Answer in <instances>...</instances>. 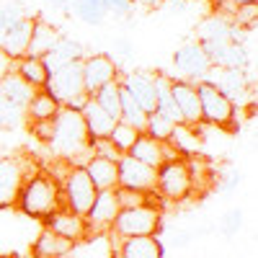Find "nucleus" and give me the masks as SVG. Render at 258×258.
Instances as JSON below:
<instances>
[{
  "instance_id": "1",
  "label": "nucleus",
  "mask_w": 258,
  "mask_h": 258,
  "mask_svg": "<svg viewBox=\"0 0 258 258\" xmlns=\"http://www.w3.org/2000/svg\"><path fill=\"white\" fill-rule=\"evenodd\" d=\"M52 150L68 163L70 168L75 165H85L91 160V137L85 121L80 116V111L75 109H59V114L52 121V140H49Z\"/></svg>"
},
{
  "instance_id": "2",
  "label": "nucleus",
  "mask_w": 258,
  "mask_h": 258,
  "mask_svg": "<svg viewBox=\"0 0 258 258\" xmlns=\"http://www.w3.org/2000/svg\"><path fill=\"white\" fill-rule=\"evenodd\" d=\"M59 207H64L62 202V186L57 181V176L47 173V170H36V173L21 186L16 209L24 212L26 217L34 220H44L52 212H57Z\"/></svg>"
},
{
  "instance_id": "3",
  "label": "nucleus",
  "mask_w": 258,
  "mask_h": 258,
  "mask_svg": "<svg viewBox=\"0 0 258 258\" xmlns=\"http://www.w3.org/2000/svg\"><path fill=\"white\" fill-rule=\"evenodd\" d=\"M163 227V212L160 202L153 204H140V207H129L116 214V220L111 225V235L116 240L124 238H145V235H158Z\"/></svg>"
},
{
  "instance_id": "4",
  "label": "nucleus",
  "mask_w": 258,
  "mask_h": 258,
  "mask_svg": "<svg viewBox=\"0 0 258 258\" xmlns=\"http://www.w3.org/2000/svg\"><path fill=\"white\" fill-rule=\"evenodd\" d=\"M44 91L52 93L64 109L80 111L83 103L88 101L85 88H83V62H70V64H64V68L54 70L49 75L47 85H44Z\"/></svg>"
},
{
  "instance_id": "5",
  "label": "nucleus",
  "mask_w": 258,
  "mask_h": 258,
  "mask_svg": "<svg viewBox=\"0 0 258 258\" xmlns=\"http://www.w3.org/2000/svg\"><path fill=\"white\" fill-rule=\"evenodd\" d=\"M36 168L24 155H6L0 158V209H13L18 202L21 186H24Z\"/></svg>"
},
{
  "instance_id": "6",
  "label": "nucleus",
  "mask_w": 258,
  "mask_h": 258,
  "mask_svg": "<svg viewBox=\"0 0 258 258\" xmlns=\"http://www.w3.org/2000/svg\"><path fill=\"white\" fill-rule=\"evenodd\" d=\"M191 191H194V183H191V170H188L186 158L168 160L158 168L155 194L160 202H183Z\"/></svg>"
},
{
  "instance_id": "7",
  "label": "nucleus",
  "mask_w": 258,
  "mask_h": 258,
  "mask_svg": "<svg viewBox=\"0 0 258 258\" xmlns=\"http://www.w3.org/2000/svg\"><path fill=\"white\" fill-rule=\"evenodd\" d=\"M197 93H199V106H202V124L230 129L235 121V114H238V106L225 93H220L217 85H212L207 80L197 83Z\"/></svg>"
},
{
  "instance_id": "8",
  "label": "nucleus",
  "mask_w": 258,
  "mask_h": 258,
  "mask_svg": "<svg viewBox=\"0 0 258 258\" xmlns=\"http://www.w3.org/2000/svg\"><path fill=\"white\" fill-rule=\"evenodd\" d=\"M59 186H62L64 207H68L70 212H75V214H80V217H85L88 209L93 207V202H96V194H98L93 181L88 178V173H85V168H80V165L68 168V173H64Z\"/></svg>"
},
{
  "instance_id": "9",
  "label": "nucleus",
  "mask_w": 258,
  "mask_h": 258,
  "mask_svg": "<svg viewBox=\"0 0 258 258\" xmlns=\"http://www.w3.org/2000/svg\"><path fill=\"white\" fill-rule=\"evenodd\" d=\"M119 186L116 188H129V191H142V194H155V178L158 170L150 168L132 155H121L119 163Z\"/></svg>"
},
{
  "instance_id": "10",
  "label": "nucleus",
  "mask_w": 258,
  "mask_h": 258,
  "mask_svg": "<svg viewBox=\"0 0 258 258\" xmlns=\"http://www.w3.org/2000/svg\"><path fill=\"white\" fill-rule=\"evenodd\" d=\"M119 68L116 62L109 57V54H85L83 59V88H85V96H93L98 88H103L106 83L111 80H119Z\"/></svg>"
},
{
  "instance_id": "11",
  "label": "nucleus",
  "mask_w": 258,
  "mask_h": 258,
  "mask_svg": "<svg viewBox=\"0 0 258 258\" xmlns=\"http://www.w3.org/2000/svg\"><path fill=\"white\" fill-rule=\"evenodd\" d=\"M119 212H121V207H119V199H116V188L114 191H98L93 207L88 209V214H85L88 235L111 232V225H114Z\"/></svg>"
},
{
  "instance_id": "12",
  "label": "nucleus",
  "mask_w": 258,
  "mask_h": 258,
  "mask_svg": "<svg viewBox=\"0 0 258 258\" xmlns=\"http://www.w3.org/2000/svg\"><path fill=\"white\" fill-rule=\"evenodd\" d=\"M173 64L183 75V80H191V83L204 80L212 70V62H209V57L202 49L199 41H186V44H181V49L173 54Z\"/></svg>"
},
{
  "instance_id": "13",
  "label": "nucleus",
  "mask_w": 258,
  "mask_h": 258,
  "mask_svg": "<svg viewBox=\"0 0 258 258\" xmlns=\"http://www.w3.org/2000/svg\"><path fill=\"white\" fill-rule=\"evenodd\" d=\"M44 227L52 230L59 238L70 240L73 245L88 240V225H85V217L70 212L68 207H59L57 212H52L49 217H44Z\"/></svg>"
},
{
  "instance_id": "14",
  "label": "nucleus",
  "mask_w": 258,
  "mask_h": 258,
  "mask_svg": "<svg viewBox=\"0 0 258 258\" xmlns=\"http://www.w3.org/2000/svg\"><path fill=\"white\" fill-rule=\"evenodd\" d=\"M170 96L176 101V109L181 114V124L197 126L202 124V106H199V93L197 83L191 80H170Z\"/></svg>"
},
{
  "instance_id": "15",
  "label": "nucleus",
  "mask_w": 258,
  "mask_h": 258,
  "mask_svg": "<svg viewBox=\"0 0 258 258\" xmlns=\"http://www.w3.org/2000/svg\"><path fill=\"white\" fill-rule=\"evenodd\" d=\"M126 155H132L135 160H140V163H145V165H150V168H155V170H158L163 163H168V160L181 158L168 142L153 140V137H147V135H140L137 142L132 145V150H129Z\"/></svg>"
},
{
  "instance_id": "16",
  "label": "nucleus",
  "mask_w": 258,
  "mask_h": 258,
  "mask_svg": "<svg viewBox=\"0 0 258 258\" xmlns=\"http://www.w3.org/2000/svg\"><path fill=\"white\" fill-rule=\"evenodd\" d=\"M119 83H121V88L140 103V109L145 114L155 111V85H153V75L150 73H140V70L137 73H124V75H119Z\"/></svg>"
},
{
  "instance_id": "17",
  "label": "nucleus",
  "mask_w": 258,
  "mask_h": 258,
  "mask_svg": "<svg viewBox=\"0 0 258 258\" xmlns=\"http://www.w3.org/2000/svg\"><path fill=\"white\" fill-rule=\"evenodd\" d=\"M220 75L217 78H204L207 83L212 85H217L220 93H225L235 106L243 103V101H250V83L245 78V70H220V68H214Z\"/></svg>"
},
{
  "instance_id": "18",
  "label": "nucleus",
  "mask_w": 258,
  "mask_h": 258,
  "mask_svg": "<svg viewBox=\"0 0 258 258\" xmlns=\"http://www.w3.org/2000/svg\"><path fill=\"white\" fill-rule=\"evenodd\" d=\"M31 31H34V18L31 16L21 18L13 29H8L3 36H0V49H3L6 54H11L13 59L26 57L29 41H31Z\"/></svg>"
},
{
  "instance_id": "19",
  "label": "nucleus",
  "mask_w": 258,
  "mask_h": 258,
  "mask_svg": "<svg viewBox=\"0 0 258 258\" xmlns=\"http://www.w3.org/2000/svg\"><path fill=\"white\" fill-rule=\"evenodd\" d=\"M163 255H165V248L158 240V235L116 240V258H163Z\"/></svg>"
},
{
  "instance_id": "20",
  "label": "nucleus",
  "mask_w": 258,
  "mask_h": 258,
  "mask_svg": "<svg viewBox=\"0 0 258 258\" xmlns=\"http://www.w3.org/2000/svg\"><path fill=\"white\" fill-rule=\"evenodd\" d=\"M80 116H83V121H85V129H88V137H91V140H106V137L111 135L114 124H116V119L106 114L93 98H88V101L83 103Z\"/></svg>"
},
{
  "instance_id": "21",
  "label": "nucleus",
  "mask_w": 258,
  "mask_h": 258,
  "mask_svg": "<svg viewBox=\"0 0 258 258\" xmlns=\"http://www.w3.org/2000/svg\"><path fill=\"white\" fill-rule=\"evenodd\" d=\"M73 248L75 245L70 240L59 238V235H54L52 230L44 227L31 243V258H64L73 253Z\"/></svg>"
},
{
  "instance_id": "22",
  "label": "nucleus",
  "mask_w": 258,
  "mask_h": 258,
  "mask_svg": "<svg viewBox=\"0 0 258 258\" xmlns=\"http://www.w3.org/2000/svg\"><path fill=\"white\" fill-rule=\"evenodd\" d=\"M59 39H62V34L52 24H47L44 18H34V31H31V41H29L26 57H39L41 59L44 54H49L57 47Z\"/></svg>"
},
{
  "instance_id": "23",
  "label": "nucleus",
  "mask_w": 258,
  "mask_h": 258,
  "mask_svg": "<svg viewBox=\"0 0 258 258\" xmlns=\"http://www.w3.org/2000/svg\"><path fill=\"white\" fill-rule=\"evenodd\" d=\"M88 178L93 181L96 191H114L119 186V168L114 160H103V158H91L83 165Z\"/></svg>"
},
{
  "instance_id": "24",
  "label": "nucleus",
  "mask_w": 258,
  "mask_h": 258,
  "mask_svg": "<svg viewBox=\"0 0 258 258\" xmlns=\"http://www.w3.org/2000/svg\"><path fill=\"white\" fill-rule=\"evenodd\" d=\"M168 145L176 150L181 158H191L202 153V135H199V124L188 126V124H176L173 135H170Z\"/></svg>"
},
{
  "instance_id": "25",
  "label": "nucleus",
  "mask_w": 258,
  "mask_h": 258,
  "mask_svg": "<svg viewBox=\"0 0 258 258\" xmlns=\"http://www.w3.org/2000/svg\"><path fill=\"white\" fill-rule=\"evenodd\" d=\"M59 109H62L59 101L52 93H47L44 88H39L34 93V98L29 101V106H26V116H29L31 124L34 121H52L59 114Z\"/></svg>"
},
{
  "instance_id": "26",
  "label": "nucleus",
  "mask_w": 258,
  "mask_h": 258,
  "mask_svg": "<svg viewBox=\"0 0 258 258\" xmlns=\"http://www.w3.org/2000/svg\"><path fill=\"white\" fill-rule=\"evenodd\" d=\"M34 93L36 91L26 80H21L16 73H11V75H6L3 80H0V98L11 101L13 106H21V109H26L29 101L34 98Z\"/></svg>"
},
{
  "instance_id": "27",
  "label": "nucleus",
  "mask_w": 258,
  "mask_h": 258,
  "mask_svg": "<svg viewBox=\"0 0 258 258\" xmlns=\"http://www.w3.org/2000/svg\"><path fill=\"white\" fill-rule=\"evenodd\" d=\"M16 75H18L21 80H26L34 91L44 88L47 80H49V73H47L44 62H41L39 57H21V59L16 62Z\"/></svg>"
},
{
  "instance_id": "28",
  "label": "nucleus",
  "mask_w": 258,
  "mask_h": 258,
  "mask_svg": "<svg viewBox=\"0 0 258 258\" xmlns=\"http://www.w3.org/2000/svg\"><path fill=\"white\" fill-rule=\"evenodd\" d=\"M197 41H212V39H230L232 41V21L222 13L207 16L197 26Z\"/></svg>"
},
{
  "instance_id": "29",
  "label": "nucleus",
  "mask_w": 258,
  "mask_h": 258,
  "mask_svg": "<svg viewBox=\"0 0 258 258\" xmlns=\"http://www.w3.org/2000/svg\"><path fill=\"white\" fill-rule=\"evenodd\" d=\"M91 98H93L109 116H114V119L119 121V114H121V85H119V80L106 83L103 88H98Z\"/></svg>"
},
{
  "instance_id": "30",
  "label": "nucleus",
  "mask_w": 258,
  "mask_h": 258,
  "mask_svg": "<svg viewBox=\"0 0 258 258\" xmlns=\"http://www.w3.org/2000/svg\"><path fill=\"white\" fill-rule=\"evenodd\" d=\"M119 121L129 124L132 129H137V132H145V124H147V114L140 109V103L129 96L124 88H121V114H119Z\"/></svg>"
},
{
  "instance_id": "31",
  "label": "nucleus",
  "mask_w": 258,
  "mask_h": 258,
  "mask_svg": "<svg viewBox=\"0 0 258 258\" xmlns=\"http://www.w3.org/2000/svg\"><path fill=\"white\" fill-rule=\"evenodd\" d=\"M142 132H137V129H132L129 124H124V121H116L114 124V129H111V135H109V142L119 150L121 155H126L129 150H132V145L137 142V137H140Z\"/></svg>"
},
{
  "instance_id": "32",
  "label": "nucleus",
  "mask_w": 258,
  "mask_h": 258,
  "mask_svg": "<svg viewBox=\"0 0 258 258\" xmlns=\"http://www.w3.org/2000/svg\"><path fill=\"white\" fill-rule=\"evenodd\" d=\"M173 121H168L165 116H160V114H147V124H145V132L142 135H147V137H153V140H160V142H168L170 140V135H173Z\"/></svg>"
},
{
  "instance_id": "33",
  "label": "nucleus",
  "mask_w": 258,
  "mask_h": 258,
  "mask_svg": "<svg viewBox=\"0 0 258 258\" xmlns=\"http://www.w3.org/2000/svg\"><path fill=\"white\" fill-rule=\"evenodd\" d=\"M116 199H119V207H121V209L160 202L158 194H142V191H129V188H116Z\"/></svg>"
},
{
  "instance_id": "34",
  "label": "nucleus",
  "mask_w": 258,
  "mask_h": 258,
  "mask_svg": "<svg viewBox=\"0 0 258 258\" xmlns=\"http://www.w3.org/2000/svg\"><path fill=\"white\" fill-rule=\"evenodd\" d=\"M21 18H26V13L18 3H11V0L0 3V36H3L8 29H13Z\"/></svg>"
},
{
  "instance_id": "35",
  "label": "nucleus",
  "mask_w": 258,
  "mask_h": 258,
  "mask_svg": "<svg viewBox=\"0 0 258 258\" xmlns=\"http://www.w3.org/2000/svg\"><path fill=\"white\" fill-rule=\"evenodd\" d=\"M240 227H243V209H240V207L227 209L225 217H222V225H220L222 235H225V238H232V235L240 232Z\"/></svg>"
},
{
  "instance_id": "36",
  "label": "nucleus",
  "mask_w": 258,
  "mask_h": 258,
  "mask_svg": "<svg viewBox=\"0 0 258 258\" xmlns=\"http://www.w3.org/2000/svg\"><path fill=\"white\" fill-rule=\"evenodd\" d=\"M91 158H103V160L119 163L121 153L109 142V137H106V140H91Z\"/></svg>"
},
{
  "instance_id": "37",
  "label": "nucleus",
  "mask_w": 258,
  "mask_h": 258,
  "mask_svg": "<svg viewBox=\"0 0 258 258\" xmlns=\"http://www.w3.org/2000/svg\"><path fill=\"white\" fill-rule=\"evenodd\" d=\"M24 114H26V109H21V106H13L11 101L0 98V124H6V126H16V124H21Z\"/></svg>"
},
{
  "instance_id": "38",
  "label": "nucleus",
  "mask_w": 258,
  "mask_h": 258,
  "mask_svg": "<svg viewBox=\"0 0 258 258\" xmlns=\"http://www.w3.org/2000/svg\"><path fill=\"white\" fill-rule=\"evenodd\" d=\"M238 186H240V170L238 168H225L222 173L217 176V188L222 194H230V191H235Z\"/></svg>"
},
{
  "instance_id": "39",
  "label": "nucleus",
  "mask_w": 258,
  "mask_h": 258,
  "mask_svg": "<svg viewBox=\"0 0 258 258\" xmlns=\"http://www.w3.org/2000/svg\"><path fill=\"white\" fill-rule=\"evenodd\" d=\"M101 3L106 13H114V16H126L129 8H132V0H101Z\"/></svg>"
},
{
  "instance_id": "40",
  "label": "nucleus",
  "mask_w": 258,
  "mask_h": 258,
  "mask_svg": "<svg viewBox=\"0 0 258 258\" xmlns=\"http://www.w3.org/2000/svg\"><path fill=\"white\" fill-rule=\"evenodd\" d=\"M54 121V119H52ZM52 121H34L31 124V132L41 140V142H47L49 145V140H52Z\"/></svg>"
},
{
  "instance_id": "41",
  "label": "nucleus",
  "mask_w": 258,
  "mask_h": 258,
  "mask_svg": "<svg viewBox=\"0 0 258 258\" xmlns=\"http://www.w3.org/2000/svg\"><path fill=\"white\" fill-rule=\"evenodd\" d=\"M16 62L18 59H13L11 54H6L3 49H0V80H3L6 75H11V73H16Z\"/></svg>"
},
{
  "instance_id": "42",
  "label": "nucleus",
  "mask_w": 258,
  "mask_h": 258,
  "mask_svg": "<svg viewBox=\"0 0 258 258\" xmlns=\"http://www.w3.org/2000/svg\"><path fill=\"white\" fill-rule=\"evenodd\" d=\"M197 235H194V230H183V232H176L173 235V240H170V248H183V245H188Z\"/></svg>"
},
{
  "instance_id": "43",
  "label": "nucleus",
  "mask_w": 258,
  "mask_h": 258,
  "mask_svg": "<svg viewBox=\"0 0 258 258\" xmlns=\"http://www.w3.org/2000/svg\"><path fill=\"white\" fill-rule=\"evenodd\" d=\"M114 47H116V52H119L121 57H132V54H135V44H132L129 39H116Z\"/></svg>"
},
{
  "instance_id": "44",
  "label": "nucleus",
  "mask_w": 258,
  "mask_h": 258,
  "mask_svg": "<svg viewBox=\"0 0 258 258\" xmlns=\"http://www.w3.org/2000/svg\"><path fill=\"white\" fill-rule=\"evenodd\" d=\"M132 3H140V6H147V8H158L163 0H132Z\"/></svg>"
},
{
  "instance_id": "45",
  "label": "nucleus",
  "mask_w": 258,
  "mask_h": 258,
  "mask_svg": "<svg viewBox=\"0 0 258 258\" xmlns=\"http://www.w3.org/2000/svg\"><path fill=\"white\" fill-rule=\"evenodd\" d=\"M232 8H238V6H250V3H258V0H230Z\"/></svg>"
},
{
  "instance_id": "46",
  "label": "nucleus",
  "mask_w": 258,
  "mask_h": 258,
  "mask_svg": "<svg viewBox=\"0 0 258 258\" xmlns=\"http://www.w3.org/2000/svg\"><path fill=\"white\" fill-rule=\"evenodd\" d=\"M214 3V8H220V6H225V3H230V0H212Z\"/></svg>"
},
{
  "instance_id": "47",
  "label": "nucleus",
  "mask_w": 258,
  "mask_h": 258,
  "mask_svg": "<svg viewBox=\"0 0 258 258\" xmlns=\"http://www.w3.org/2000/svg\"><path fill=\"white\" fill-rule=\"evenodd\" d=\"M186 3H194V0H186Z\"/></svg>"
},
{
  "instance_id": "48",
  "label": "nucleus",
  "mask_w": 258,
  "mask_h": 258,
  "mask_svg": "<svg viewBox=\"0 0 258 258\" xmlns=\"http://www.w3.org/2000/svg\"><path fill=\"white\" fill-rule=\"evenodd\" d=\"M64 258H70V255H64Z\"/></svg>"
}]
</instances>
